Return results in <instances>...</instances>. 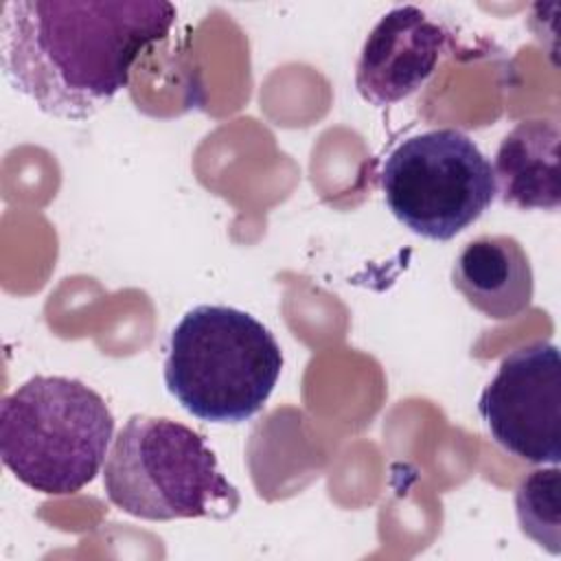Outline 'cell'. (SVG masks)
Wrapping results in <instances>:
<instances>
[{
  "label": "cell",
  "mask_w": 561,
  "mask_h": 561,
  "mask_svg": "<svg viewBox=\"0 0 561 561\" xmlns=\"http://www.w3.org/2000/svg\"><path fill=\"white\" fill-rule=\"evenodd\" d=\"M173 22L164 0H11L0 18L2 72L44 114L85 121L127 88L134 61Z\"/></svg>",
  "instance_id": "6da1fadb"
},
{
  "label": "cell",
  "mask_w": 561,
  "mask_h": 561,
  "mask_svg": "<svg viewBox=\"0 0 561 561\" xmlns=\"http://www.w3.org/2000/svg\"><path fill=\"white\" fill-rule=\"evenodd\" d=\"M454 287L482 316L511 320L533 300L530 259L508 234H484L469 241L451 270Z\"/></svg>",
  "instance_id": "ba28073f"
},
{
  "label": "cell",
  "mask_w": 561,
  "mask_h": 561,
  "mask_svg": "<svg viewBox=\"0 0 561 561\" xmlns=\"http://www.w3.org/2000/svg\"><path fill=\"white\" fill-rule=\"evenodd\" d=\"M515 511L522 533L550 554L561 552V471L559 465L530 471L517 486Z\"/></svg>",
  "instance_id": "30bf717a"
},
{
  "label": "cell",
  "mask_w": 561,
  "mask_h": 561,
  "mask_svg": "<svg viewBox=\"0 0 561 561\" xmlns=\"http://www.w3.org/2000/svg\"><path fill=\"white\" fill-rule=\"evenodd\" d=\"M112 434L105 399L79 379L35 375L0 403L2 462L44 495H70L90 484Z\"/></svg>",
  "instance_id": "3957f363"
},
{
  "label": "cell",
  "mask_w": 561,
  "mask_h": 561,
  "mask_svg": "<svg viewBox=\"0 0 561 561\" xmlns=\"http://www.w3.org/2000/svg\"><path fill=\"white\" fill-rule=\"evenodd\" d=\"M559 142L561 129L552 118L517 123L495 153V186L500 199L519 210H559Z\"/></svg>",
  "instance_id": "9c48e42d"
},
{
  "label": "cell",
  "mask_w": 561,
  "mask_h": 561,
  "mask_svg": "<svg viewBox=\"0 0 561 561\" xmlns=\"http://www.w3.org/2000/svg\"><path fill=\"white\" fill-rule=\"evenodd\" d=\"M449 46V33L412 4L394 7L368 33L355 88L373 105H392L414 94L436 70Z\"/></svg>",
  "instance_id": "52a82bcc"
},
{
  "label": "cell",
  "mask_w": 561,
  "mask_h": 561,
  "mask_svg": "<svg viewBox=\"0 0 561 561\" xmlns=\"http://www.w3.org/2000/svg\"><path fill=\"white\" fill-rule=\"evenodd\" d=\"M283 370L274 333L248 311L197 305L169 335L164 383L193 416L241 423L270 399Z\"/></svg>",
  "instance_id": "7a4b0ae2"
},
{
  "label": "cell",
  "mask_w": 561,
  "mask_h": 561,
  "mask_svg": "<svg viewBox=\"0 0 561 561\" xmlns=\"http://www.w3.org/2000/svg\"><path fill=\"white\" fill-rule=\"evenodd\" d=\"M478 412L491 438L533 465L561 460V359L552 342L511 351L484 386Z\"/></svg>",
  "instance_id": "8992f818"
},
{
  "label": "cell",
  "mask_w": 561,
  "mask_h": 561,
  "mask_svg": "<svg viewBox=\"0 0 561 561\" xmlns=\"http://www.w3.org/2000/svg\"><path fill=\"white\" fill-rule=\"evenodd\" d=\"M379 184L390 213L414 234L449 241L495 199L491 160L462 131L430 129L397 145Z\"/></svg>",
  "instance_id": "5b68a950"
},
{
  "label": "cell",
  "mask_w": 561,
  "mask_h": 561,
  "mask_svg": "<svg viewBox=\"0 0 561 561\" xmlns=\"http://www.w3.org/2000/svg\"><path fill=\"white\" fill-rule=\"evenodd\" d=\"M103 489L116 508L149 522H224L241 504L206 440L164 416L127 419L107 451Z\"/></svg>",
  "instance_id": "277c9868"
}]
</instances>
